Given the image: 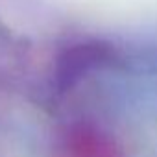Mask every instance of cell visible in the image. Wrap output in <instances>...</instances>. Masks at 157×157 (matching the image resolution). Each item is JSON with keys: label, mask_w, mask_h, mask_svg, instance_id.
Here are the masks:
<instances>
[{"label": "cell", "mask_w": 157, "mask_h": 157, "mask_svg": "<svg viewBox=\"0 0 157 157\" xmlns=\"http://www.w3.org/2000/svg\"><path fill=\"white\" fill-rule=\"evenodd\" d=\"M56 157H124L115 140L94 126L74 124L57 140Z\"/></svg>", "instance_id": "obj_1"}]
</instances>
